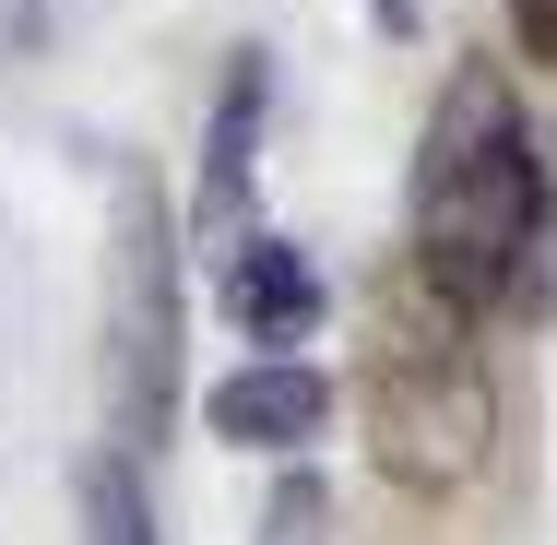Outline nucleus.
Instances as JSON below:
<instances>
[{
	"label": "nucleus",
	"instance_id": "obj_1",
	"mask_svg": "<svg viewBox=\"0 0 557 545\" xmlns=\"http://www.w3.org/2000/svg\"><path fill=\"white\" fill-rule=\"evenodd\" d=\"M534 237H546V166H534V131L510 72L462 60L428 108V154H416V285L440 309H510L522 273H534Z\"/></svg>",
	"mask_w": 557,
	"mask_h": 545
},
{
	"label": "nucleus",
	"instance_id": "obj_2",
	"mask_svg": "<svg viewBox=\"0 0 557 545\" xmlns=\"http://www.w3.org/2000/svg\"><path fill=\"white\" fill-rule=\"evenodd\" d=\"M486 438H498V392H486V356L462 344V309L404 285L368 344V462L404 498H450V486H474Z\"/></svg>",
	"mask_w": 557,
	"mask_h": 545
},
{
	"label": "nucleus",
	"instance_id": "obj_3",
	"mask_svg": "<svg viewBox=\"0 0 557 545\" xmlns=\"http://www.w3.org/2000/svg\"><path fill=\"white\" fill-rule=\"evenodd\" d=\"M166 392H178V285H166L154 190H131L119 202V416L131 438L166 428Z\"/></svg>",
	"mask_w": 557,
	"mask_h": 545
},
{
	"label": "nucleus",
	"instance_id": "obj_4",
	"mask_svg": "<svg viewBox=\"0 0 557 545\" xmlns=\"http://www.w3.org/2000/svg\"><path fill=\"white\" fill-rule=\"evenodd\" d=\"M214 438H237V450H297V438L333 428V380L309 368V356H249L237 380H214Z\"/></svg>",
	"mask_w": 557,
	"mask_h": 545
},
{
	"label": "nucleus",
	"instance_id": "obj_5",
	"mask_svg": "<svg viewBox=\"0 0 557 545\" xmlns=\"http://www.w3.org/2000/svg\"><path fill=\"white\" fill-rule=\"evenodd\" d=\"M225 321L249 332L261 356H297L321 332V273L285 249V237H237L225 249Z\"/></svg>",
	"mask_w": 557,
	"mask_h": 545
},
{
	"label": "nucleus",
	"instance_id": "obj_6",
	"mask_svg": "<svg viewBox=\"0 0 557 545\" xmlns=\"http://www.w3.org/2000/svg\"><path fill=\"white\" fill-rule=\"evenodd\" d=\"M249 131H261V60H237V72H225L214 143H202V202H190V225H202L214 249L249 237Z\"/></svg>",
	"mask_w": 557,
	"mask_h": 545
},
{
	"label": "nucleus",
	"instance_id": "obj_7",
	"mask_svg": "<svg viewBox=\"0 0 557 545\" xmlns=\"http://www.w3.org/2000/svg\"><path fill=\"white\" fill-rule=\"evenodd\" d=\"M72 510H84V545H166V534H154V498H143V474H131V450H84V474H72Z\"/></svg>",
	"mask_w": 557,
	"mask_h": 545
},
{
	"label": "nucleus",
	"instance_id": "obj_8",
	"mask_svg": "<svg viewBox=\"0 0 557 545\" xmlns=\"http://www.w3.org/2000/svg\"><path fill=\"white\" fill-rule=\"evenodd\" d=\"M510 48L557 72V0H510Z\"/></svg>",
	"mask_w": 557,
	"mask_h": 545
}]
</instances>
